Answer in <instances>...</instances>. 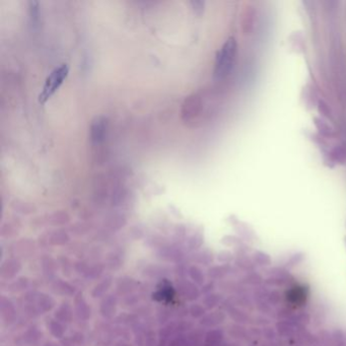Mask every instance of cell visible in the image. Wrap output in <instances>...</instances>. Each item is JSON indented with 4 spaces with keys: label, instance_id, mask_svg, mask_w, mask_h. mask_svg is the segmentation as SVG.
Returning <instances> with one entry per match:
<instances>
[{
    "label": "cell",
    "instance_id": "1",
    "mask_svg": "<svg viewBox=\"0 0 346 346\" xmlns=\"http://www.w3.org/2000/svg\"><path fill=\"white\" fill-rule=\"evenodd\" d=\"M237 49L238 45L236 39L230 37L217 52L214 70V75L217 80L225 79L230 73L236 61Z\"/></svg>",
    "mask_w": 346,
    "mask_h": 346
},
{
    "label": "cell",
    "instance_id": "3",
    "mask_svg": "<svg viewBox=\"0 0 346 346\" xmlns=\"http://www.w3.org/2000/svg\"><path fill=\"white\" fill-rule=\"evenodd\" d=\"M203 109L202 99L198 93H192L184 101L181 109V118L184 122H191L197 118Z\"/></svg>",
    "mask_w": 346,
    "mask_h": 346
},
{
    "label": "cell",
    "instance_id": "5",
    "mask_svg": "<svg viewBox=\"0 0 346 346\" xmlns=\"http://www.w3.org/2000/svg\"><path fill=\"white\" fill-rule=\"evenodd\" d=\"M30 15L33 22H37L39 20V2L37 1H29Z\"/></svg>",
    "mask_w": 346,
    "mask_h": 346
},
{
    "label": "cell",
    "instance_id": "4",
    "mask_svg": "<svg viewBox=\"0 0 346 346\" xmlns=\"http://www.w3.org/2000/svg\"><path fill=\"white\" fill-rule=\"evenodd\" d=\"M108 122L105 117H95L90 125V140L94 145L101 144L105 140Z\"/></svg>",
    "mask_w": 346,
    "mask_h": 346
},
{
    "label": "cell",
    "instance_id": "7",
    "mask_svg": "<svg viewBox=\"0 0 346 346\" xmlns=\"http://www.w3.org/2000/svg\"><path fill=\"white\" fill-rule=\"evenodd\" d=\"M316 121H317V126H318V128L320 129V131H322L323 133H326V134L330 133V127L323 120L317 119Z\"/></svg>",
    "mask_w": 346,
    "mask_h": 346
},
{
    "label": "cell",
    "instance_id": "6",
    "mask_svg": "<svg viewBox=\"0 0 346 346\" xmlns=\"http://www.w3.org/2000/svg\"><path fill=\"white\" fill-rule=\"evenodd\" d=\"M193 9L197 13H201L204 10V2L203 1H192L191 2Z\"/></svg>",
    "mask_w": 346,
    "mask_h": 346
},
{
    "label": "cell",
    "instance_id": "2",
    "mask_svg": "<svg viewBox=\"0 0 346 346\" xmlns=\"http://www.w3.org/2000/svg\"><path fill=\"white\" fill-rule=\"evenodd\" d=\"M69 73V67L67 64H62L55 68L46 79L43 90L39 94V102L45 104L58 89L62 86L63 82L66 80Z\"/></svg>",
    "mask_w": 346,
    "mask_h": 346
}]
</instances>
